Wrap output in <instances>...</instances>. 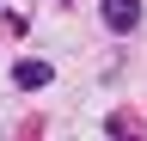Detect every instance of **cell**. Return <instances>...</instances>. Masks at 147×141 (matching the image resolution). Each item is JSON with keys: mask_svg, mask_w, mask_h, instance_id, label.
I'll return each instance as SVG.
<instances>
[{"mask_svg": "<svg viewBox=\"0 0 147 141\" xmlns=\"http://www.w3.org/2000/svg\"><path fill=\"white\" fill-rule=\"evenodd\" d=\"M98 19L117 31V37H129V31L141 25V0H98Z\"/></svg>", "mask_w": 147, "mask_h": 141, "instance_id": "obj_1", "label": "cell"}, {"mask_svg": "<svg viewBox=\"0 0 147 141\" xmlns=\"http://www.w3.org/2000/svg\"><path fill=\"white\" fill-rule=\"evenodd\" d=\"M49 80H55V67H49V61H37V55H25V61L12 67V86H18V92H43Z\"/></svg>", "mask_w": 147, "mask_h": 141, "instance_id": "obj_2", "label": "cell"}, {"mask_svg": "<svg viewBox=\"0 0 147 141\" xmlns=\"http://www.w3.org/2000/svg\"><path fill=\"white\" fill-rule=\"evenodd\" d=\"M104 135H141V117L135 111H110L104 117Z\"/></svg>", "mask_w": 147, "mask_h": 141, "instance_id": "obj_3", "label": "cell"}]
</instances>
